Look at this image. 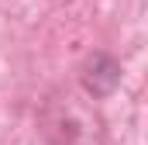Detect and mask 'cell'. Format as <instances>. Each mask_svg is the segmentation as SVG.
Instances as JSON below:
<instances>
[{"label": "cell", "instance_id": "obj_1", "mask_svg": "<svg viewBox=\"0 0 148 145\" xmlns=\"http://www.w3.org/2000/svg\"><path fill=\"white\" fill-rule=\"evenodd\" d=\"M45 145H103L100 117L69 90H52L38 114Z\"/></svg>", "mask_w": 148, "mask_h": 145}, {"label": "cell", "instance_id": "obj_2", "mask_svg": "<svg viewBox=\"0 0 148 145\" xmlns=\"http://www.w3.org/2000/svg\"><path fill=\"white\" fill-rule=\"evenodd\" d=\"M79 83H83V90L93 100H103V97H110L114 90L121 86V62L114 59L110 52L97 48V52L86 55V62L79 69Z\"/></svg>", "mask_w": 148, "mask_h": 145}]
</instances>
